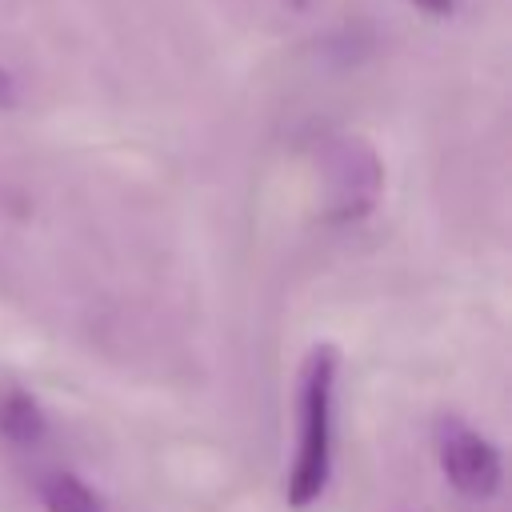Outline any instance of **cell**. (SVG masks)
Listing matches in <instances>:
<instances>
[{"instance_id": "8992f818", "label": "cell", "mask_w": 512, "mask_h": 512, "mask_svg": "<svg viewBox=\"0 0 512 512\" xmlns=\"http://www.w3.org/2000/svg\"><path fill=\"white\" fill-rule=\"evenodd\" d=\"M16 104V80H12V72L0 64V108H12Z\"/></svg>"}, {"instance_id": "3957f363", "label": "cell", "mask_w": 512, "mask_h": 512, "mask_svg": "<svg viewBox=\"0 0 512 512\" xmlns=\"http://www.w3.org/2000/svg\"><path fill=\"white\" fill-rule=\"evenodd\" d=\"M380 192V160L360 140H340L328 156V216L356 220Z\"/></svg>"}, {"instance_id": "277c9868", "label": "cell", "mask_w": 512, "mask_h": 512, "mask_svg": "<svg viewBox=\"0 0 512 512\" xmlns=\"http://www.w3.org/2000/svg\"><path fill=\"white\" fill-rule=\"evenodd\" d=\"M0 432L12 444H36L44 436V412L24 388H4L0 392Z\"/></svg>"}, {"instance_id": "5b68a950", "label": "cell", "mask_w": 512, "mask_h": 512, "mask_svg": "<svg viewBox=\"0 0 512 512\" xmlns=\"http://www.w3.org/2000/svg\"><path fill=\"white\" fill-rule=\"evenodd\" d=\"M40 500L48 512H104V500L76 476V472H52L40 480Z\"/></svg>"}, {"instance_id": "52a82bcc", "label": "cell", "mask_w": 512, "mask_h": 512, "mask_svg": "<svg viewBox=\"0 0 512 512\" xmlns=\"http://www.w3.org/2000/svg\"><path fill=\"white\" fill-rule=\"evenodd\" d=\"M416 8H424L428 16H452V8H456V0H412Z\"/></svg>"}, {"instance_id": "6da1fadb", "label": "cell", "mask_w": 512, "mask_h": 512, "mask_svg": "<svg viewBox=\"0 0 512 512\" xmlns=\"http://www.w3.org/2000/svg\"><path fill=\"white\" fill-rule=\"evenodd\" d=\"M332 380H336V352L312 348L300 372V452L288 476V504L308 508L324 480H328V444H332Z\"/></svg>"}, {"instance_id": "7a4b0ae2", "label": "cell", "mask_w": 512, "mask_h": 512, "mask_svg": "<svg viewBox=\"0 0 512 512\" xmlns=\"http://www.w3.org/2000/svg\"><path fill=\"white\" fill-rule=\"evenodd\" d=\"M436 456H440V468L448 476V484L464 496H492L500 488V452L480 436L472 432L464 420L456 416H444L436 424Z\"/></svg>"}]
</instances>
